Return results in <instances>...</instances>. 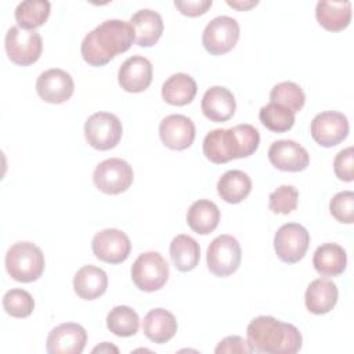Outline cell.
<instances>
[{"label":"cell","instance_id":"obj_25","mask_svg":"<svg viewBox=\"0 0 354 354\" xmlns=\"http://www.w3.org/2000/svg\"><path fill=\"white\" fill-rule=\"evenodd\" d=\"M313 266L322 277H337L343 274L347 266L346 250L337 243H324L314 252Z\"/></svg>","mask_w":354,"mask_h":354},{"label":"cell","instance_id":"obj_28","mask_svg":"<svg viewBox=\"0 0 354 354\" xmlns=\"http://www.w3.org/2000/svg\"><path fill=\"white\" fill-rule=\"evenodd\" d=\"M252 191V180L242 170H228L217 181V192L227 203L242 202Z\"/></svg>","mask_w":354,"mask_h":354},{"label":"cell","instance_id":"obj_3","mask_svg":"<svg viewBox=\"0 0 354 354\" xmlns=\"http://www.w3.org/2000/svg\"><path fill=\"white\" fill-rule=\"evenodd\" d=\"M44 254L41 249L28 241L14 243L6 253V270L18 282H33L44 271Z\"/></svg>","mask_w":354,"mask_h":354},{"label":"cell","instance_id":"obj_16","mask_svg":"<svg viewBox=\"0 0 354 354\" xmlns=\"http://www.w3.org/2000/svg\"><path fill=\"white\" fill-rule=\"evenodd\" d=\"M159 137L170 149H187L195 140V124L188 116L178 113L169 115L159 124Z\"/></svg>","mask_w":354,"mask_h":354},{"label":"cell","instance_id":"obj_37","mask_svg":"<svg viewBox=\"0 0 354 354\" xmlns=\"http://www.w3.org/2000/svg\"><path fill=\"white\" fill-rule=\"evenodd\" d=\"M333 170L339 180L353 181L354 178V148L347 147L342 149L333 159Z\"/></svg>","mask_w":354,"mask_h":354},{"label":"cell","instance_id":"obj_6","mask_svg":"<svg viewBox=\"0 0 354 354\" xmlns=\"http://www.w3.org/2000/svg\"><path fill=\"white\" fill-rule=\"evenodd\" d=\"M4 46L10 61L21 66L35 64L43 51L41 36L36 30H26L19 26H11L7 30Z\"/></svg>","mask_w":354,"mask_h":354},{"label":"cell","instance_id":"obj_9","mask_svg":"<svg viewBox=\"0 0 354 354\" xmlns=\"http://www.w3.org/2000/svg\"><path fill=\"white\" fill-rule=\"evenodd\" d=\"M239 39V24L228 15H218L207 22L202 33V44L212 55H221L232 50Z\"/></svg>","mask_w":354,"mask_h":354},{"label":"cell","instance_id":"obj_1","mask_svg":"<svg viewBox=\"0 0 354 354\" xmlns=\"http://www.w3.org/2000/svg\"><path fill=\"white\" fill-rule=\"evenodd\" d=\"M133 41H136V33L130 22L106 19L84 36L80 53L88 65L102 66L118 54L127 51Z\"/></svg>","mask_w":354,"mask_h":354},{"label":"cell","instance_id":"obj_23","mask_svg":"<svg viewBox=\"0 0 354 354\" xmlns=\"http://www.w3.org/2000/svg\"><path fill=\"white\" fill-rule=\"evenodd\" d=\"M203 155L213 163L221 165L236 159L231 129H214L203 138Z\"/></svg>","mask_w":354,"mask_h":354},{"label":"cell","instance_id":"obj_21","mask_svg":"<svg viewBox=\"0 0 354 354\" xmlns=\"http://www.w3.org/2000/svg\"><path fill=\"white\" fill-rule=\"evenodd\" d=\"M108 288L106 272L93 264L83 266L73 277V290L83 300H94Z\"/></svg>","mask_w":354,"mask_h":354},{"label":"cell","instance_id":"obj_19","mask_svg":"<svg viewBox=\"0 0 354 354\" xmlns=\"http://www.w3.org/2000/svg\"><path fill=\"white\" fill-rule=\"evenodd\" d=\"M339 290L333 281L328 278L314 279L304 295L306 307L315 315L329 313L337 303Z\"/></svg>","mask_w":354,"mask_h":354},{"label":"cell","instance_id":"obj_38","mask_svg":"<svg viewBox=\"0 0 354 354\" xmlns=\"http://www.w3.org/2000/svg\"><path fill=\"white\" fill-rule=\"evenodd\" d=\"M216 354H224V353H238V354H249L252 353L248 340H245L241 336H227L223 340L218 342L216 350Z\"/></svg>","mask_w":354,"mask_h":354},{"label":"cell","instance_id":"obj_4","mask_svg":"<svg viewBox=\"0 0 354 354\" xmlns=\"http://www.w3.org/2000/svg\"><path fill=\"white\" fill-rule=\"evenodd\" d=\"M131 279L140 290H159L169 279L167 261L159 252L141 253L131 266Z\"/></svg>","mask_w":354,"mask_h":354},{"label":"cell","instance_id":"obj_8","mask_svg":"<svg viewBox=\"0 0 354 354\" xmlns=\"http://www.w3.org/2000/svg\"><path fill=\"white\" fill-rule=\"evenodd\" d=\"M134 178L133 167L120 158L105 159L93 173L95 187L108 195H118L130 188Z\"/></svg>","mask_w":354,"mask_h":354},{"label":"cell","instance_id":"obj_41","mask_svg":"<svg viewBox=\"0 0 354 354\" xmlns=\"http://www.w3.org/2000/svg\"><path fill=\"white\" fill-rule=\"evenodd\" d=\"M111 351L119 353V348L115 347V346H112V344L108 343V342H104L102 344H100V346H97V347L93 348V353H111Z\"/></svg>","mask_w":354,"mask_h":354},{"label":"cell","instance_id":"obj_36","mask_svg":"<svg viewBox=\"0 0 354 354\" xmlns=\"http://www.w3.org/2000/svg\"><path fill=\"white\" fill-rule=\"evenodd\" d=\"M330 214L340 223H354V192L342 191L337 192L329 203Z\"/></svg>","mask_w":354,"mask_h":354},{"label":"cell","instance_id":"obj_20","mask_svg":"<svg viewBox=\"0 0 354 354\" xmlns=\"http://www.w3.org/2000/svg\"><path fill=\"white\" fill-rule=\"evenodd\" d=\"M130 25L136 33V44L140 47L153 46L163 33V19L159 12L142 8L130 18Z\"/></svg>","mask_w":354,"mask_h":354},{"label":"cell","instance_id":"obj_7","mask_svg":"<svg viewBox=\"0 0 354 354\" xmlns=\"http://www.w3.org/2000/svg\"><path fill=\"white\" fill-rule=\"evenodd\" d=\"M122 122L111 112H95L84 123V137L98 151L115 148L122 138Z\"/></svg>","mask_w":354,"mask_h":354},{"label":"cell","instance_id":"obj_39","mask_svg":"<svg viewBox=\"0 0 354 354\" xmlns=\"http://www.w3.org/2000/svg\"><path fill=\"white\" fill-rule=\"evenodd\" d=\"M213 1L212 0H176L174 6L177 10L187 17H199L205 14L210 7Z\"/></svg>","mask_w":354,"mask_h":354},{"label":"cell","instance_id":"obj_29","mask_svg":"<svg viewBox=\"0 0 354 354\" xmlns=\"http://www.w3.org/2000/svg\"><path fill=\"white\" fill-rule=\"evenodd\" d=\"M169 252L174 267L181 272L194 270L201 259L199 243L192 236L185 234H180L173 238Z\"/></svg>","mask_w":354,"mask_h":354},{"label":"cell","instance_id":"obj_35","mask_svg":"<svg viewBox=\"0 0 354 354\" xmlns=\"http://www.w3.org/2000/svg\"><path fill=\"white\" fill-rule=\"evenodd\" d=\"M299 191L293 185H281L268 196V207L277 214H289L297 207Z\"/></svg>","mask_w":354,"mask_h":354},{"label":"cell","instance_id":"obj_14","mask_svg":"<svg viewBox=\"0 0 354 354\" xmlns=\"http://www.w3.org/2000/svg\"><path fill=\"white\" fill-rule=\"evenodd\" d=\"M87 342L86 329L75 322H64L51 329L46 350L50 354H80Z\"/></svg>","mask_w":354,"mask_h":354},{"label":"cell","instance_id":"obj_33","mask_svg":"<svg viewBox=\"0 0 354 354\" xmlns=\"http://www.w3.org/2000/svg\"><path fill=\"white\" fill-rule=\"evenodd\" d=\"M270 102L286 106L296 113L304 106L306 95L299 84L293 82H281L272 87L270 93Z\"/></svg>","mask_w":354,"mask_h":354},{"label":"cell","instance_id":"obj_30","mask_svg":"<svg viewBox=\"0 0 354 354\" xmlns=\"http://www.w3.org/2000/svg\"><path fill=\"white\" fill-rule=\"evenodd\" d=\"M51 4L47 0H26L17 6L15 21L19 28L26 30H35L44 25L50 15Z\"/></svg>","mask_w":354,"mask_h":354},{"label":"cell","instance_id":"obj_22","mask_svg":"<svg viewBox=\"0 0 354 354\" xmlns=\"http://www.w3.org/2000/svg\"><path fill=\"white\" fill-rule=\"evenodd\" d=\"M142 330L145 336L158 344L169 342L177 332L176 317L165 308L149 310L142 321Z\"/></svg>","mask_w":354,"mask_h":354},{"label":"cell","instance_id":"obj_34","mask_svg":"<svg viewBox=\"0 0 354 354\" xmlns=\"http://www.w3.org/2000/svg\"><path fill=\"white\" fill-rule=\"evenodd\" d=\"M3 308L14 318H26L33 313L35 300L25 289H10L3 296Z\"/></svg>","mask_w":354,"mask_h":354},{"label":"cell","instance_id":"obj_2","mask_svg":"<svg viewBox=\"0 0 354 354\" xmlns=\"http://www.w3.org/2000/svg\"><path fill=\"white\" fill-rule=\"evenodd\" d=\"M246 336L252 353L295 354L303 343L301 333L295 325L270 315L253 318L248 325Z\"/></svg>","mask_w":354,"mask_h":354},{"label":"cell","instance_id":"obj_24","mask_svg":"<svg viewBox=\"0 0 354 354\" xmlns=\"http://www.w3.org/2000/svg\"><path fill=\"white\" fill-rule=\"evenodd\" d=\"M317 21L322 28L329 32H340L350 25L351 21V3L322 0L315 7Z\"/></svg>","mask_w":354,"mask_h":354},{"label":"cell","instance_id":"obj_27","mask_svg":"<svg viewBox=\"0 0 354 354\" xmlns=\"http://www.w3.org/2000/svg\"><path fill=\"white\" fill-rule=\"evenodd\" d=\"M196 82L187 73L178 72L173 73L162 84V97L163 100L176 106H183L189 104L196 95Z\"/></svg>","mask_w":354,"mask_h":354},{"label":"cell","instance_id":"obj_26","mask_svg":"<svg viewBox=\"0 0 354 354\" xmlns=\"http://www.w3.org/2000/svg\"><path fill=\"white\" fill-rule=\"evenodd\" d=\"M220 221V210L217 205L209 199L195 201L187 212V224L201 235H207L216 230Z\"/></svg>","mask_w":354,"mask_h":354},{"label":"cell","instance_id":"obj_12","mask_svg":"<svg viewBox=\"0 0 354 354\" xmlns=\"http://www.w3.org/2000/svg\"><path fill=\"white\" fill-rule=\"evenodd\" d=\"M310 133L317 144L330 148L340 144L347 137L348 120L342 112L325 111L311 120Z\"/></svg>","mask_w":354,"mask_h":354},{"label":"cell","instance_id":"obj_5","mask_svg":"<svg viewBox=\"0 0 354 354\" xmlns=\"http://www.w3.org/2000/svg\"><path fill=\"white\" fill-rule=\"evenodd\" d=\"M242 259V252L239 242L228 234H223L216 236L206 252L207 268L216 277H228L234 274Z\"/></svg>","mask_w":354,"mask_h":354},{"label":"cell","instance_id":"obj_17","mask_svg":"<svg viewBox=\"0 0 354 354\" xmlns=\"http://www.w3.org/2000/svg\"><path fill=\"white\" fill-rule=\"evenodd\" d=\"M118 82L127 93H141L152 82V64L142 55L127 58L119 68Z\"/></svg>","mask_w":354,"mask_h":354},{"label":"cell","instance_id":"obj_31","mask_svg":"<svg viewBox=\"0 0 354 354\" xmlns=\"http://www.w3.org/2000/svg\"><path fill=\"white\" fill-rule=\"evenodd\" d=\"M108 329L120 337H129L138 332V314L129 306H116L106 315Z\"/></svg>","mask_w":354,"mask_h":354},{"label":"cell","instance_id":"obj_15","mask_svg":"<svg viewBox=\"0 0 354 354\" xmlns=\"http://www.w3.org/2000/svg\"><path fill=\"white\" fill-rule=\"evenodd\" d=\"M268 159L282 171H301L310 165V155L304 147L293 140H278L268 148Z\"/></svg>","mask_w":354,"mask_h":354},{"label":"cell","instance_id":"obj_11","mask_svg":"<svg viewBox=\"0 0 354 354\" xmlns=\"http://www.w3.org/2000/svg\"><path fill=\"white\" fill-rule=\"evenodd\" d=\"M91 249L94 256L101 261L119 264L129 257L131 242L123 231L118 228H105L94 235Z\"/></svg>","mask_w":354,"mask_h":354},{"label":"cell","instance_id":"obj_32","mask_svg":"<svg viewBox=\"0 0 354 354\" xmlns=\"http://www.w3.org/2000/svg\"><path fill=\"white\" fill-rule=\"evenodd\" d=\"M259 119L264 127L274 133H285L295 124V112L275 102H268L260 108Z\"/></svg>","mask_w":354,"mask_h":354},{"label":"cell","instance_id":"obj_18","mask_svg":"<svg viewBox=\"0 0 354 354\" xmlns=\"http://www.w3.org/2000/svg\"><path fill=\"white\" fill-rule=\"evenodd\" d=\"M201 108L209 120L218 123L232 118L236 109V102L234 94L228 88L213 86L205 91Z\"/></svg>","mask_w":354,"mask_h":354},{"label":"cell","instance_id":"obj_10","mask_svg":"<svg viewBox=\"0 0 354 354\" xmlns=\"http://www.w3.org/2000/svg\"><path fill=\"white\" fill-rule=\"evenodd\" d=\"M310 245L308 231L297 223H288L278 228L274 236V249L278 259L288 264L301 260Z\"/></svg>","mask_w":354,"mask_h":354},{"label":"cell","instance_id":"obj_40","mask_svg":"<svg viewBox=\"0 0 354 354\" xmlns=\"http://www.w3.org/2000/svg\"><path fill=\"white\" fill-rule=\"evenodd\" d=\"M227 4L230 6V7H232V8H236V10H239V11H246V10H250L252 7H254V6H257L259 4V1L257 0H227Z\"/></svg>","mask_w":354,"mask_h":354},{"label":"cell","instance_id":"obj_13","mask_svg":"<svg viewBox=\"0 0 354 354\" xmlns=\"http://www.w3.org/2000/svg\"><path fill=\"white\" fill-rule=\"evenodd\" d=\"M75 90L72 76L59 68H51L41 72L36 80L39 97L48 104H62L68 101Z\"/></svg>","mask_w":354,"mask_h":354}]
</instances>
